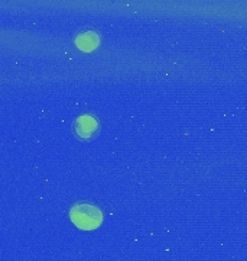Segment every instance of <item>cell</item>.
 Instances as JSON below:
<instances>
[{"label":"cell","instance_id":"7a4b0ae2","mask_svg":"<svg viewBox=\"0 0 247 261\" xmlns=\"http://www.w3.org/2000/svg\"><path fill=\"white\" fill-rule=\"evenodd\" d=\"M74 134L80 138V140H91L94 138L97 134H99V129H100V123L97 121L96 116L92 115H81L78 116L75 121H74Z\"/></svg>","mask_w":247,"mask_h":261},{"label":"cell","instance_id":"6da1fadb","mask_svg":"<svg viewBox=\"0 0 247 261\" xmlns=\"http://www.w3.org/2000/svg\"><path fill=\"white\" fill-rule=\"evenodd\" d=\"M70 218L81 229H96L103 221V214L99 207L88 203H77L70 211Z\"/></svg>","mask_w":247,"mask_h":261},{"label":"cell","instance_id":"3957f363","mask_svg":"<svg viewBox=\"0 0 247 261\" xmlns=\"http://www.w3.org/2000/svg\"><path fill=\"white\" fill-rule=\"evenodd\" d=\"M97 44H99V37L92 31L84 32L77 38V47L80 49H84V51H91V49L97 47Z\"/></svg>","mask_w":247,"mask_h":261}]
</instances>
